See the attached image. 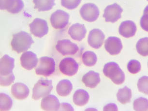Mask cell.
<instances>
[{"label": "cell", "instance_id": "obj_1", "mask_svg": "<svg viewBox=\"0 0 148 111\" xmlns=\"http://www.w3.org/2000/svg\"><path fill=\"white\" fill-rule=\"evenodd\" d=\"M34 43V41L29 34L21 31L14 34L11 45L14 51L20 53L30 49Z\"/></svg>", "mask_w": 148, "mask_h": 111}, {"label": "cell", "instance_id": "obj_2", "mask_svg": "<svg viewBox=\"0 0 148 111\" xmlns=\"http://www.w3.org/2000/svg\"><path fill=\"white\" fill-rule=\"evenodd\" d=\"M103 73L116 85H121L125 81V73L115 62H111L106 64L103 68Z\"/></svg>", "mask_w": 148, "mask_h": 111}, {"label": "cell", "instance_id": "obj_3", "mask_svg": "<svg viewBox=\"0 0 148 111\" xmlns=\"http://www.w3.org/2000/svg\"><path fill=\"white\" fill-rule=\"evenodd\" d=\"M53 89L52 81L40 79L34 85L33 89L32 98L38 100L49 95Z\"/></svg>", "mask_w": 148, "mask_h": 111}, {"label": "cell", "instance_id": "obj_4", "mask_svg": "<svg viewBox=\"0 0 148 111\" xmlns=\"http://www.w3.org/2000/svg\"><path fill=\"white\" fill-rule=\"evenodd\" d=\"M55 70V62L53 58L44 57L40 58L36 72L38 75L48 77L53 74Z\"/></svg>", "mask_w": 148, "mask_h": 111}, {"label": "cell", "instance_id": "obj_5", "mask_svg": "<svg viewBox=\"0 0 148 111\" xmlns=\"http://www.w3.org/2000/svg\"><path fill=\"white\" fill-rule=\"evenodd\" d=\"M80 14L85 21L93 22L97 19L99 16V10L94 3H85L80 8Z\"/></svg>", "mask_w": 148, "mask_h": 111}, {"label": "cell", "instance_id": "obj_6", "mask_svg": "<svg viewBox=\"0 0 148 111\" xmlns=\"http://www.w3.org/2000/svg\"><path fill=\"white\" fill-rule=\"evenodd\" d=\"M69 15L62 10H57L51 17V22L54 28L62 29L68 24Z\"/></svg>", "mask_w": 148, "mask_h": 111}, {"label": "cell", "instance_id": "obj_7", "mask_svg": "<svg viewBox=\"0 0 148 111\" xmlns=\"http://www.w3.org/2000/svg\"><path fill=\"white\" fill-rule=\"evenodd\" d=\"M30 31L35 37L41 38L49 32V26L47 21L36 18L29 25Z\"/></svg>", "mask_w": 148, "mask_h": 111}, {"label": "cell", "instance_id": "obj_8", "mask_svg": "<svg viewBox=\"0 0 148 111\" xmlns=\"http://www.w3.org/2000/svg\"><path fill=\"white\" fill-rule=\"evenodd\" d=\"M79 65L76 60L71 57L64 58L60 63L59 68L61 72L65 75L72 76L77 73Z\"/></svg>", "mask_w": 148, "mask_h": 111}, {"label": "cell", "instance_id": "obj_9", "mask_svg": "<svg viewBox=\"0 0 148 111\" xmlns=\"http://www.w3.org/2000/svg\"><path fill=\"white\" fill-rule=\"evenodd\" d=\"M123 10L117 3L109 5L104 10L103 17L106 22L114 23L121 18Z\"/></svg>", "mask_w": 148, "mask_h": 111}, {"label": "cell", "instance_id": "obj_10", "mask_svg": "<svg viewBox=\"0 0 148 111\" xmlns=\"http://www.w3.org/2000/svg\"><path fill=\"white\" fill-rule=\"evenodd\" d=\"M56 48L63 55L76 54L79 50V47L69 39H62L57 42Z\"/></svg>", "mask_w": 148, "mask_h": 111}, {"label": "cell", "instance_id": "obj_11", "mask_svg": "<svg viewBox=\"0 0 148 111\" xmlns=\"http://www.w3.org/2000/svg\"><path fill=\"white\" fill-rule=\"evenodd\" d=\"M105 36L101 30L94 29L89 33L88 42L89 45L94 49H98L102 46Z\"/></svg>", "mask_w": 148, "mask_h": 111}, {"label": "cell", "instance_id": "obj_12", "mask_svg": "<svg viewBox=\"0 0 148 111\" xmlns=\"http://www.w3.org/2000/svg\"><path fill=\"white\" fill-rule=\"evenodd\" d=\"M24 6L22 0H1V9H5L11 13H18L23 9Z\"/></svg>", "mask_w": 148, "mask_h": 111}, {"label": "cell", "instance_id": "obj_13", "mask_svg": "<svg viewBox=\"0 0 148 111\" xmlns=\"http://www.w3.org/2000/svg\"><path fill=\"white\" fill-rule=\"evenodd\" d=\"M106 50L112 55L118 54L123 49L121 40L115 37H110L108 38L105 42Z\"/></svg>", "mask_w": 148, "mask_h": 111}, {"label": "cell", "instance_id": "obj_14", "mask_svg": "<svg viewBox=\"0 0 148 111\" xmlns=\"http://www.w3.org/2000/svg\"><path fill=\"white\" fill-rule=\"evenodd\" d=\"M21 65L24 68L30 70L37 65L38 59L33 52L28 51L22 54L21 57Z\"/></svg>", "mask_w": 148, "mask_h": 111}, {"label": "cell", "instance_id": "obj_15", "mask_svg": "<svg viewBox=\"0 0 148 111\" xmlns=\"http://www.w3.org/2000/svg\"><path fill=\"white\" fill-rule=\"evenodd\" d=\"M60 105L59 101L56 97L49 95L42 99L41 107L45 111H59Z\"/></svg>", "mask_w": 148, "mask_h": 111}, {"label": "cell", "instance_id": "obj_16", "mask_svg": "<svg viewBox=\"0 0 148 111\" xmlns=\"http://www.w3.org/2000/svg\"><path fill=\"white\" fill-rule=\"evenodd\" d=\"M136 26L133 21H123L120 24L119 32L120 34L125 38H129L135 36L136 33Z\"/></svg>", "mask_w": 148, "mask_h": 111}, {"label": "cell", "instance_id": "obj_17", "mask_svg": "<svg viewBox=\"0 0 148 111\" xmlns=\"http://www.w3.org/2000/svg\"><path fill=\"white\" fill-rule=\"evenodd\" d=\"M68 33L73 39L80 41L85 37L87 30L84 25L77 23L70 27Z\"/></svg>", "mask_w": 148, "mask_h": 111}, {"label": "cell", "instance_id": "obj_18", "mask_svg": "<svg viewBox=\"0 0 148 111\" xmlns=\"http://www.w3.org/2000/svg\"><path fill=\"white\" fill-rule=\"evenodd\" d=\"M0 74L1 76H8L13 73L15 67V60L5 54L1 59Z\"/></svg>", "mask_w": 148, "mask_h": 111}, {"label": "cell", "instance_id": "obj_19", "mask_svg": "<svg viewBox=\"0 0 148 111\" xmlns=\"http://www.w3.org/2000/svg\"><path fill=\"white\" fill-rule=\"evenodd\" d=\"M11 93L15 99L23 100L28 97L30 90L27 85L23 83H17L12 85Z\"/></svg>", "mask_w": 148, "mask_h": 111}, {"label": "cell", "instance_id": "obj_20", "mask_svg": "<svg viewBox=\"0 0 148 111\" xmlns=\"http://www.w3.org/2000/svg\"><path fill=\"white\" fill-rule=\"evenodd\" d=\"M82 81L88 88H94L100 82L99 74L92 70L89 71L83 76Z\"/></svg>", "mask_w": 148, "mask_h": 111}, {"label": "cell", "instance_id": "obj_21", "mask_svg": "<svg viewBox=\"0 0 148 111\" xmlns=\"http://www.w3.org/2000/svg\"><path fill=\"white\" fill-rule=\"evenodd\" d=\"M89 94L83 89H78L76 91L73 97L74 103L79 106H83L86 105L89 101Z\"/></svg>", "mask_w": 148, "mask_h": 111}, {"label": "cell", "instance_id": "obj_22", "mask_svg": "<svg viewBox=\"0 0 148 111\" xmlns=\"http://www.w3.org/2000/svg\"><path fill=\"white\" fill-rule=\"evenodd\" d=\"M73 89L72 83L69 80L64 79L59 81L56 86L58 95L62 97H66L69 95Z\"/></svg>", "mask_w": 148, "mask_h": 111}, {"label": "cell", "instance_id": "obj_23", "mask_svg": "<svg viewBox=\"0 0 148 111\" xmlns=\"http://www.w3.org/2000/svg\"><path fill=\"white\" fill-rule=\"evenodd\" d=\"M34 8L38 11L50 10L55 5V0H33Z\"/></svg>", "mask_w": 148, "mask_h": 111}, {"label": "cell", "instance_id": "obj_24", "mask_svg": "<svg viewBox=\"0 0 148 111\" xmlns=\"http://www.w3.org/2000/svg\"><path fill=\"white\" fill-rule=\"evenodd\" d=\"M118 101L123 104L130 102L132 98V91L130 88L125 86V88L119 90L117 94Z\"/></svg>", "mask_w": 148, "mask_h": 111}, {"label": "cell", "instance_id": "obj_25", "mask_svg": "<svg viewBox=\"0 0 148 111\" xmlns=\"http://www.w3.org/2000/svg\"><path fill=\"white\" fill-rule=\"evenodd\" d=\"M83 64L87 67H92L95 65L97 61L96 54L92 51H86L82 57Z\"/></svg>", "mask_w": 148, "mask_h": 111}, {"label": "cell", "instance_id": "obj_26", "mask_svg": "<svg viewBox=\"0 0 148 111\" xmlns=\"http://www.w3.org/2000/svg\"><path fill=\"white\" fill-rule=\"evenodd\" d=\"M136 49L139 54L143 57L148 56V37L139 39L136 43Z\"/></svg>", "mask_w": 148, "mask_h": 111}, {"label": "cell", "instance_id": "obj_27", "mask_svg": "<svg viewBox=\"0 0 148 111\" xmlns=\"http://www.w3.org/2000/svg\"><path fill=\"white\" fill-rule=\"evenodd\" d=\"M0 110L8 111L12 108L13 101L11 98L6 94L1 93L0 94Z\"/></svg>", "mask_w": 148, "mask_h": 111}, {"label": "cell", "instance_id": "obj_28", "mask_svg": "<svg viewBox=\"0 0 148 111\" xmlns=\"http://www.w3.org/2000/svg\"><path fill=\"white\" fill-rule=\"evenodd\" d=\"M134 109L135 111H148V99L146 98H138L133 103Z\"/></svg>", "mask_w": 148, "mask_h": 111}, {"label": "cell", "instance_id": "obj_29", "mask_svg": "<svg viewBox=\"0 0 148 111\" xmlns=\"http://www.w3.org/2000/svg\"><path fill=\"white\" fill-rule=\"evenodd\" d=\"M139 92L148 95V77L143 76L139 79L137 83Z\"/></svg>", "mask_w": 148, "mask_h": 111}, {"label": "cell", "instance_id": "obj_30", "mask_svg": "<svg viewBox=\"0 0 148 111\" xmlns=\"http://www.w3.org/2000/svg\"><path fill=\"white\" fill-rule=\"evenodd\" d=\"M127 68L129 72L135 74L140 71L141 66L139 61L136 60H131L128 63Z\"/></svg>", "mask_w": 148, "mask_h": 111}, {"label": "cell", "instance_id": "obj_31", "mask_svg": "<svg viewBox=\"0 0 148 111\" xmlns=\"http://www.w3.org/2000/svg\"><path fill=\"white\" fill-rule=\"evenodd\" d=\"M81 2L82 0H61L62 6L70 10L76 8Z\"/></svg>", "mask_w": 148, "mask_h": 111}, {"label": "cell", "instance_id": "obj_32", "mask_svg": "<svg viewBox=\"0 0 148 111\" xmlns=\"http://www.w3.org/2000/svg\"><path fill=\"white\" fill-rule=\"evenodd\" d=\"M15 76L12 73L8 76H1V85L2 86H9L15 81Z\"/></svg>", "mask_w": 148, "mask_h": 111}, {"label": "cell", "instance_id": "obj_33", "mask_svg": "<svg viewBox=\"0 0 148 111\" xmlns=\"http://www.w3.org/2000/svg\"><path fill=\"white\" fill-rule=\"evenodd\" d=\"M140 24L142 29L148 32V14H143L141 18Z\"/></svg>", "mask_w": 148, "mask_h": 111}, {"label": "cell", "instance_id": "obj_34", "mask_svg": "<svg viewBox=\"0 0 148 111\" xmlns=\"http://www.w3.org/2000/svg\"><path fill=\"white\" fill-rule=\"evenodd\" d=\"M59 111H74V109L69 104L62 103L60 105Z\"/></svg>", "mask_w": 148, "mask_h": 111}, {"label": "cell", "instance_id": "obj_35", "mask_svg": "<svg viewBox=\"0 0 148 111\" xmlns=\"http://www.w3.org/2000/svg\"><path fill=\"white\" fill-rule=\"evenodd\" d=\"M103 110L105 111H117L118 110L117 105L115 103L108 104L103 108Z\"/></svg>", "mask_w": 148, "mask_h": 111}, {"label": "cell", "instance_id": "obj_36", "mask_svg": "<svg viewBox=\"0 0 148 111\" xmlns=\"http://www.w3.org/2000/svg\"><path fill=\"white\" fill-rule=\"evenodd\" d=\"M148 14V5L144 10L143 14Z\"/></svg>", "mask_w": 148, "mask_h": 111}, {"label": "cell", "instance_id": "obj_37", "mask_svg": "<svg viewBox=\"0 0 148 111\" xmlns=\"http://www.w3.org/2000/svg\"></svg>", "mask_w": 148, "mask_h": 111}, {"label": "cell", "instance_id": "obj_38", "mask_svg": "<svg viewBox=\"0 0 148 111\" xmlns=\"http://www.w3.org/2000/svg\"><path fill=\"white\" fill-rule=\"evenodd\" d=\"M147 1H148V0H147Z\"/></svg>", "mask_w": 148, "mask_h": 111}]
</instances>
